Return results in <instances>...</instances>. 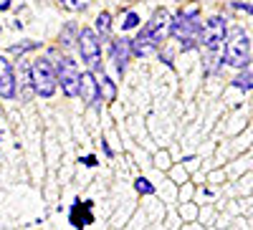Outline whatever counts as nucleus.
Returning a JSON list of instances; mask_svg holds the SVG:
<instances>
[{"label": "nucleus", "instance_id": "nucleus-7", "mask_svg": "<svg viewBox=\"0 0 253 230\" xmlns=\"http://www.w3.org/2000/svg\"><path fill=\"white\" fill-rule=\"evenodd\" d=\"M56 83H61V89H63V94L66 96H79V76H81V71H79V66H76V61L74 58H69V56H63L58 64H56Z\"/></svg>", "mask_w": 253, "mask_h": 230}, {"label": "nucleus", "instance_id": "nucleus-8", "mask_svg": "<svg viewBox=\"0 0 253 230\" xmlns=\"http://www.w3.org/2000/svg\"><path fill=\"white\" fill-rule=\"evenodd\" d=\"M79 96H81V101H86V107H99L101 91H99L96 76H94L91 71H84V74L79 76Z\"/></svg>", "mask_w": 253, "mask_h": 230}, {"label": "nucleus", "instance_id": "nucleus-1", "mask_svg": "<svg viewBox=\"0 0 253 230\" xmlns=\"http://www.w3.org/2000/svg\"><path fill=\"white\" fill-rule=\"evenodd\" d=\"M167 26H170V13H167L165 8L155 10L152 18L147 20V26L137 33V38H129V53H134L137 58L152 56L162 46V38L167 33Z\"/></svg>", "mask_w": 253, "mask_h": 230}, {"label": "nucleus", "instance_id": "nucleus-6", "mask_svg": "<svg viewBox=\"0 0 253 230\" xmlns=\"http://www.w3.org/2000/svg\"><path fill=\"white\" fill-rule=\"evenodd\" d=\"M225 20L213 15V18H208L205 23L200 26V33H198V43L203 48H208V53H215L220 46H223V40H225Z\"/></svg>", "mask_w": 253, "mask_h": 230}, {"label": "nucleus", "instance_id": "nucleus-13", "mask_svg": "<svg viewBox=\"0 0 253 230\" xmlns=\"http://www.w3.org/2000/svg\"><path fill=\"white\" fill-rule=\"evenodd\" d=\"M109 31H112V15L109 13H99L96 15V36L101 38V36H109Z\"/></svg>", "mask_w": 253, "mask_h": 230}, {"label": "nucleus", "instance_id": "nucleus-2", "mask_svg": "<svg viewBox=\"0 0 253 230\" xmlns=\"http://www.w3.org/2000/svg\"><path fill=\"white\" fill-rule=\"evenodd\" d=\"M203 20L198 18V5L185 8L175 15V20H170V36H175L177 40H182V51H193L198 46V33H200Z\"/></svg>", "mask_w": 253, "mask_h": 230}, {"label": "nucleus", "instance_id": "nucleus-9", "mask_svg": "<svg viewBox=\"0 0 253 230\" xmlns=\"http://www.w3.org/2000/svg\"><path fill=\"white\" fill-rule=\"evenodd\" d=\"M0 96L15 99V74L5 56H0Z\"/></svg>", "mask_w": 253, "mask_h": 230}, {"label": "nucleus", "instance_id": "nucleus-3", "mask_svg": "<svg viewBox=\"0 0 253 230\" xmlns=\"http://www.w3.org/2000/svg\"><path fill=\"white\" fill-rule=\"evenodd\" d=\"M223 58L228 66L246 69L251 66V38L243 28H230L225 31V51Z\"/></svg>", "mask_w": 253, "mask_h": 230}, {"label": "nucleus", "instance_id": "nucleus-14", "mask_svg": "<svg viewBox=\"0 0 253 230\" xmlns=\"http://www.w3.org/2000/svg\"><path fill=\"white\" fill-rule=\"evenodd\" d=\"M233 86H236V89H243L246 94L253 89V83H251V66H246L243 74H238V76L233 78Z\"/></svg>", "mask_w": 253, "mask_h": 230}, {"label": "nucleus", "instance_id": "nucleus-15", "mask_svg": "<svg viewBox=\"0 0 253 230\" xmlns=\"http://www.w3.org/2000/svg\"><path fill=\"white\" fill-rule=\"evenodd\" d=\"M134 187H137L139 195H155V185L147 180V177H137L134 180Z\"/></svg>", "mask_w": 253, "mask_h": 230}, {"label": "nucleus", "instance_id": "nucleus-21", "mask_svg": "<svg viewBox=\"0 0 253 230\" xmlns=\"http://www.w3.org/2000/svg\"><path fill=\"white\" fill-rule=\"evenodd\" d=\"M0 33H3V26H0Z\"/></svg>", "mask_w": 253, "mask_h": 230}, {"label": "nucleus", "instance_id": "nucleus-11", "mask_svg": "<svg viewBox=\"0 0 253 230\" xmlns=\"http://www.w3.org/2000/svg\"><path fill=\"white\" fill-rule=\"evenodd\" d=\"M71 223H74L76 228H86L89 223H94V215H91V202H89V200H86V202L76 200V205L71 207Z\"/></svg>", "mask_w": 253, "mask_h": 230}, {"label": "nucleus", "instance_id": "nucleus-10", "mask_svg": "<svg viewBox=\"0 0 253 230\" xmlns=\"http://www.w3.org/2000/svg\"><path fill=\"white\" fill-rule=\"evenodd\" d=\"M112 61L114 69L122 76L126 71V61H129V38H114L112 40Z\"/></svg>", "mask_w": 253, "mask_h": 230}, {"label": "nucleus", "instance_id": "nucleus-12", "mask_svg": "<svg viewBox=\"0 0 253 230\" xmlns=\"http://www.w3.org/2000/svg\"><path fill=\"white\" fill-rule=\"evenodd\" d=\"M96 76V83H99V91L104 89V96L101 99H107V101H114L117 99V86H114V83H112V78L107 76V74H94Z\"/></svg>", "mask_w": 253, "mask_h": 230}, {"label": "nucleus", "instance_id": "nucleus-4", "mask_svg": "<svg viewBox=\"0 0 253 230\" xmlns=\"http://www.w3.org/2000/svg\"><path fill=\"white\" fill-rule=\"evenodd\" d=\"M31 86L38 96L43 99H51L56 94V71H53V64L48 58H36L31 64Z\"/></svg>", "mask_w": 253, "mask_h": 230}, {"label": "nucleus", "instance_id": "nucleus-5", "mask_svg": "<svg viewBox=\"0 0 253 230\" xmlns=\"http://www.w3.org/2000/svg\"><path fill=\"white\" fill-rule=\"evenodd\" d=\"M79 51H81V61L91 69V74H101V38L91 31V28H81L79 31Z\"/></svg>", "mask_w": 253, "mask_h": 230}, {"label": "nucleus", "instance_id": "nucleus-18", "mask_svg": "<svg viewBox=\"0 0 253 230\" xmlns=\"http://www.w3.org/2000/svg\"><path fill=\"white\" fill-rule=\"evenodd\" d=\"M74 31H76V26L71 23V26H66V31L61 33V43H63V46H71V43H74V38H71Z\"/></svg>", "mask_w": 253, "mask_h": 230}, {"label": "nucleus", "instance_id": "nucleus-17", "mask_svg": "<svg viewBox=\"0 0 253 230\" xmlns=\"http://www.w3.org/2000/svg\"><path fill=\"white\" fill-rule=\"evenodd\" d=\"M61 5L66 8V10H74V13H79V10H84V8H86V0H61Z\"/></svg>", "mask_w": 253, "mask_h": 230}, {"label": "nucleus", "instance_id": "nucleus-20", "mask_svg": "<svg viewBox=\"0 0 253 230\" xmlns=\"http://www.w3.org/2000/svg\"><path fill=\"white\" fill-rule=\"evenodd\" d=\"M81 162H84V164H86V167H96V164H99V162H96V157H94V154H89V157H84V159H81Z\"/></svg>", "mask_w": 253, "mask_h": 230}, {"label": "nucleus", "instance_id": "nucleus-16", "mask_svg": "<svg viewBox=\"0 0 253 230\" xmlns=\"http://www.w3.org/2000/svg\"><path fill=\"white\" fill-rule=\"evenodd\" d=\"M139 26V15L134 13V10H129L124 15V20H122V31H132V28H137Z\"/></svg>", "mask_w": 253, "mask_h": 230}, {"label": "nucleus", "instance_id": "nucleus-19", "mask_svg": "<svg viewBox=\"0 0 253 230\" xmlns=\"http://www.w3.org/2000/svg\"><path fill=\"white\" fill-rule=\"evenodd\" d=\"M38 43H36V40H31V43H23V46H13L10 51H15V53H23V51H28V48H36Z\"/></svg>", "mask_w": 253, "mask_h": 230}]
</instances>
